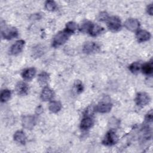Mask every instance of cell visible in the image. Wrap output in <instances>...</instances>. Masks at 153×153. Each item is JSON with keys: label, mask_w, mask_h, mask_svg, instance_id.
Returning a JSON list of instances; mask_svg holds the SVG:
<instances>
[{"label": "cell", "mask_w": 153, "mask_h": 153, "mask_svg": "<svg viewBox=\"0 0 153 153\" xmlns=\"http://www.w3.org/2000/svg\"><path fill=\"white\" fill-rule=\"evenodd\" d=\"M94 124V120L91 115H84L80 123V128L82 130H88L92 127Z\"/></svg>", "instance_id": "cell-11"}, {"label": "cell", "mask_w": 153, "mask_h": 153, "mask_svg": "<svg viewBox=\"0 0 153 153\" xmlns=\"http://www.w3.org/2000/svg\"><path fill=\"white\" fill-rule=\"evenodd\" d=\"M11 91L7 89L3 90L1 93V100L2 102H5L8 101L11 97Z\"/></svg>", "instance_id": "cell-22"}, {"label": "cell", "mask_w": 153, "mask_h": 153, "mask_svg": "<svg viewBox=\"0 0 153 153\" xmlns=\"http://www.w3.org/2000/svg\"><path fill=\"white\" fill-rule=\"evenodd\" d=\"M14 140L21 144H25L26 137L22 131H17L14 134Z\"/></svg>", "instance_id": "cell-17"}, {"label": "cell", "mask_w": 153, "mask_h": 153, "mask_svg": "<svg viewBox=\"0 0 153 153\" xmlns=\"http://www.w3.org/2000/svg\"><path fill=\"white\" fill-rule=\"evenodd\" d=\"M35 74H36L35 69L34 68H29L25 69L23 71L22 74V76L25 80L30 81L33 78Z\"/></svg>", "instance_id": "cell-15"}, {"label": "cell", "mask_w": 153, "mask_h": 153, "mask_svg": "<svg viewBox=\"0 0 153 153\" xmlns=\"http://www.w3.org/2000/svg\"><path fill=\"white\" fill-rule=\"evenodd\" d=\"M136 103L139 106H145L150 101V97L148 94L145 92H140L137 94L135 98Z\"/></svg>", "instance_id": "cell-7"}, {"label": "cell", "mask_w": 153, "mask_h": 153, "mask_svg": "<svg viewBox=\"0 0 153 153\" xmlns=\"http://www.w3.org/2000/svg\"><path fill=\"white\" fill-rule=\"evenodd\" d=\"M145 121L147 123H151L152 121V111L150 110L145 116Z\"/></svg>", "instance_id": "cell-29"}, {"label": "cell", "mask_w": 153, "mask_h": 153, "mask_svg": "<svg viewBox=\"0 0 153 153\" xmlns=\"http://www.w3.org/2000/svg\"><path fill=\"white\" fill-rule=\"evenodd\" d=\"M136 38L139 42H145L151 38V34L146 30H140L136 33Z\"/></svg>", "instance_id": "cell-14"}, {"label": "cell", "mask_w": 153, "mask_h": 153, "mask_svg": "<svg viewBox=\"0 0 153 153\" xmlns=\"http://www.w3.org/2000/svg\"><path fill=\"white\" fill-rule=\"evenodd\" d=\"M141 64L139 62H133V63H131L128 68H129V70L133 73V74H137L139 72L140 69H141Z\"/></svg>", "instance_id": "cell-23"}, {"label": "cell", "mask_w": 153, "mask_h": 153, "mask_svg": "<svg viewBox=\"0 0 153 153\" xmlns=\"http://www.w3.org/2000/svg\"><path fill=\"white\" fill-rule=\"evenodd\" d=\"M45 8L50 11H53L56 10L57 5L53 1H47L45 4Z\"/></svg>", "instance_id": "cell-26"}, {"label": "cell", "mask_w": 153, "mask_h": 153, "mask_svg": "<svg viewBox=\"0 0 153 153\" xmlns=\"http://www.w3.org/2000/svg\"><path fill=\"white\" fill-rule=\"evenodd\" d=\"M49 80V74L46 72H42L38 77V81L40 85H45Z\"/></svg>", "instance_id": "cell-19"}, {"label": "cell", "mask_w": 153, "mask_h": 153, "mask_svg": "<svg viewBox=\"0 0 153 153\" xmlns=\"http://www.w3.org/2000/svg\"><path fill=\"white\" fill-rule=\"evenodd\" d=\"M42 110H43V109L42 108V107H41V106H38V108L36 109V112L38 114H41V113L42 112Z\"/></svg>", "instance_id": "cell-31"}, {"label": "cell", "mask_w": 153, "mask_h": 153, "mask_svg": "<svg viewBox=\"0 0 153 153\" xmlns=\"http://www.w3.org/2000/svg\"><path fill=\"white\" fill-rule=\"evenodd\" d=\"M33 56L36 57H40L43 54L42 47L40 45H37L36 47H34L33 49Z\"/></svg>", "instance_id": "cell-27"}, {"label": "cell", "mask_w": 153, "mask_h": 153, "mask_svg": "<svg viewBox=\"0 0 153 153\" xmlns=\"http://www.w3.org/2000/svg\"><path fill=\"white\" fill-rule=\"evenodd\" d=\"M92 24H93V23H91V22H89V21H86V22H84L80 27L81 31H82V32H85V33H88Z\"/></svg>", "instance_id": "cell-25"}, {"label": "cell", "mask_w": 153, "mask_h": 153, "mask_svg": "<svg viewBox=\"0 0 153 153\" xmlns=\"http://www.w3.org/2000/svg\"><path fill=\"white\" fill-rule=\"evenodd\" d=\"M36 123V120L35 117L32 115L25 116L22 119V125L27 129L31 130L34 127Z\"/></svg>", "instance_id": "cell-10"}, {"label": "cell", "mask_w": 153, "mask_h": 153, "mask_svg": "<svg viewBox=\"0 0 153 153\" xmlns=\"http://www.w3.org/2000/svg\"><path fill=\"white\" fill-rule=\"evenodd\" d=\"M1 35L4 39H12L18 36V31L14 27H5L1 29Z\"/></svg>", "instance_id": "cell-4"}, {"label": "cell", "mask_w": 153, "mask_h": 153, "mask_svg": "<svg viewBox=\"0 0 153 153\" xmlns=\"http://www.w3.org/2000/svg\"><path fill=\"white\" fill-rule=\"evenodd\" d=\"M71 34L72 33L67 31L66 29L59 32L54 37L52 45L54 47H57L65 44Z\"/></svg>", "instance_id": "cell-1"}, {"label": "cell", "mask_w": 153, "mask_h": 153, "mask_svg": "<svg viewBox=\"0 0 153 153\" xmlns=\"http://www.w3.org/2000/svg\"><path fill=\"white\" fill-rule=\"evenodd\" d=\"M100 49L99 45L94 42L88 41L84 44L83 46V52L86 54H92L97 52Z\"/></svg>", "instance_id": "cell-6"}, {"label": "cell", "mask_w": 153, "mask_h": 153, "mask_svg": "<svg viewBox=\"0 0 153 153\" xmlns=\"http://www.w3.org/2000/svg\"><path fill=\"white\" fill-rule=\"evenodd\" d=\"M49 110L53 113L58 112L62 108V105L59 101H52L49 104Z\"/></svg>", "instance_id": "cell-20"}, {"label": "cell", "mask_w": 153, "mask_h": 153, "mask_svg": "<svg viewBox=\"0 0 153 153\" xmlns=\"http://www.w3.org/2000/svg\"><path fill=\"white\" fill-rule=\"evenodd\" d=\"M103 30H104V29L102 27H101L100 26H99L98 25L93 23L88 33L93 36H97V35H100V33H102L103 32Z\"/></svg>", "instance_id": "cell-16"}, {"label": "cell", "mask_w": 153, "mask_h": 153, "mask_svg": "<svg viewBox=\"0 0 153 153\" xmlns=\"http://www.w3.org/2000/svg\"><path fill=\"white\" fill-rule=\"evenodd\" d=\"M124 26L126 29L128 30L132 31V32H135L138 30L140 26V23L136 19H133V18H130L128 19L124 23Z\"/></svg>", "instance_id": "cell-8"}, {"label": "cell", "mask_w": 153, "mask_h": 153, "mask_svg": "<svg viewBox=\"0 0 153 153\" xmlns=\"http://www.w3.org/2000/svg\"><path fill=\"white\" fill-rule=\"evenodd\" d=\"M109 18L108 14L106 12H102L98 16V20L99 21H106Z\"/></svg>", "instance_id": "cell-28"}, {"label": "cell", "mask_w": 153, "mask_h": 153, "mask_svg": "<svg viewBox=\"0 0 153 153\" xmlns=\"http://www.w3.org/2000/svg\"><path fill=\"white\" fill-rule=\"evenodd\" d=\"M112 104L109 100H103L95 107L94 110L100 113H108L110 112Z\"/></svg>", "instance_id": "cell-5"}, {"label": "cell", "mask_w": 153, "mask_h": 153, "mask_svg": "<svg viewBox=\"0 0 153 153\" xmlns=\"http://www.w3.org/2000/svg\"><path fill=\"white\" fill-rule=\"evenodd\" d=\"M142 71L143 73L147 75H151L153 72V65H152V60H151L150 62L145 63L143 66H141Z\"/></svg>", "instance_id": "cell-18"}, {"label": "cell", "mask_w": 153, "mask_h": 153, "mask_svg": "<svg viewBox=\"0 0 153 153\" xmlns=\"http://www.w3.org/2000/svg\"><path fill=\"white\" fill-rule=\"evenodd\" d=\"M84 90V87L83 85L81 82V81H76L74 83V87H73V91L74 92L78 94L81 93Z\"/></svg>", "instance_id": "cell-21"}, {"label": "cell", "mask_w": 153, "mask_h": 153, "mask_svg": "<svg viewBox=\"0 0 153 153\" xmlns=\"http://www.w3.org/2000/svg\"><path fill=\"white\" fill-rule=\"evenodd\" d=\"M107 22V26L109 29L112 32H117L121 28V22L119 17L117 16L109 17Z\"/></svg>", "instance_id": "cell-2"}, {"label": "cell", "mask_w": 153, "mask_h": 153, "mask_svg": "<svg viewBox=\"0 0 153 153\" xmlns=\"http://www.w3.org/2000/svg\"><path fill=\"white\" fill-rule=\"evenodd\" d=\"M54 95V91L49 87H45L43 88L41 93V99L42 101H48L51 100Z\"/></svg>", "instance_id": "cell-13"}, {"label": "cell", "mask_w": 153, "mask_h": 153, "mask_svg": "<svg viewBox=\"0 0 153 153\" xmlns=\"http://www.w3.org/2000/svg\"><path fill=\"white\" fill-rule=\"evenodd\" d=\"M25 44V42L23 40L17 41L10 48V53L12 55H17L19 54L23 50Z\"/></svg>", "instance_id": "cell-9"}, {"label": "cell", "mask_w": 153, "mask_h": 153, "mask_svg": "<svg viewBox=\"0 0 153 153\" xmlns=\"http://www.w3.org/2000/svg\"><path fill=\"white\" fill-rule=\"evenodd\" d=\"M118 141V137L115 132L112 130H109L105 134L102 140V143L106 146H112L115 145Z\"/></svg>", "instance_id": "cell-3"}, {"label": "cell", "mask_w": 153, "mask_h": 153, "mask_svg": "<svg viewBox=\"0 0 153 153\" xmlns=\"http://www.w3.org/2000/svg\"><path fill=\"white\" fill-rule=\"evenodd\" d=\"M77 29L76 24L74 22H69L66 23L65 29L70 32L71 33H73Z\"/></svg>", "instance_id": "cell-24"}, {"label": "cell", "mask_w": 153, "mask_h": 153, "mask_svg": "<svg viewBox=\"0 0 153 153\" xmlns=\"http://www.w3.org/2000/svg\"><path fill=\"white\" fill-rule=\"evenodd\" d=\"M29 87L27 84L22 81L19 82L16 87V91L17 93L20 96H25L27 94Z\"/></svg>", "instance_id": "cell-12"}, {"label": "cell", "mask_w": 153, "mask_h": 153, "mask_svg": "<svg viewBox=\"0 0 153 153\" xmlns=\"http://www.w3.org/2000/svg\"><path fill=\"white\" fill-rule=\"evenodd\" d=\"M147 12L150 15H152L153 13V7H152V4H151L149 5H148L147 7Z\"/></svg>", "instance_id": "cell-30"}]
</instances>
